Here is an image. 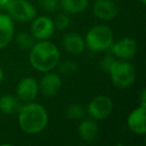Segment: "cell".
I'll use <instances>...</instances> for the list:
<instances>
[{"label": "cell", "mask_w": 146, "mask_h": 146, "mask_svg": "<svg viewBox=\"0 0 146 146\" xmlns=\"http://www.w3.org/2000/svg\"><path fill=\"white\" fill-rule=\"evenodd\" d=\"M55 32L54 22L48 16L35 17L32 20L30 33L36 40H48Z\"/></svg>", "instance_id": "52a82bcc"}, {"label": "cell", "mask_w": 146, "mask_h": 146, "mask_svg": "<svg viewBox=\"0 0 146 146\" xmlns=\"http://www.w3.org/2000/svg\"><path fill=\"white\" fill-rule=\"evenodd\" d=\"M14 34V20L8 14L0 13V49L8 46Z\"/></svg>", "instance_id": "7c38bea8"}, {"label": "cell", "mask_w": 146, "mask_h": 146, "mask_svg": "<svg viewBox=\"0 0 146 146\" xmlns=\"http://www.w3.org/2000/svg\"><path fill=\"white\" fill-rule=\"evenodd\" d=\"M60 70L64 74H71L73 71L76 70V64L71 61H67L60 65Z\"/></svg>", "instance_id": "7402d4cb"}, {"label": "cell", "mask_w": 146, "mask_h": 146, "mask_svg": "<svg viewBox=\"0 0 146 146\" xmlns=\"http://www.w3.org/2000/svg\"><path fill=\"white\" fill-rule=\"evenodd\" d=\"M140 100H141V102H140V106L146 107V91L145 90L142 91L141 95H140Z\"/></svg>", "instance_id": "d4e9b609"}, {"label": "cell", "mask_w": 146, "mask_h": 146, "mask_svg": "<svg viewBox=\"0 0 146 146\" xmlns=\"http://www.w3.org/2000/svg\"><path fill=\"white\" fill-rule=\"evenodd\" d=\"M85 45L92 52H103L110 49L114 42L112 30L106 25H95L86 33Z\"/></svg>", "instance_id": "3957f363"}, {"label": "cell", "mask_w": 146, "mask_h": 146, "mask_svg": "<svg viewBox=\"0 0 146 146\" xmlns=\"http://www.w3.org/2000/svg\"><path fill=\"white\" fill-rule=\"evenodd\" d=\"M78 134L83 141H94L99 134V126L96 120L91 117L81 120L78 125Z\"/></svg>", "instance_id": "9a60e30c"}, {"label": "cell", "mask_w": 146, "mask_h": 146, "mask_svg": "<svg viewBox=\"0 0 146 146\" xmlns=\"http://www.w3.org/2000/svg\"><path fill=\"white\" fill-rule=\"evenodd\" d=\"M39 92L38 82L33 77H24L16 86V96L20 101H34Z\"/></svg>", "instance_id": "9c48e42d"}, {"label": "cell", "mask_w": 146, "mask_h": 146, "mask_svg": "<svg viewBox=\"0 0 146 146\" xmlns=\"http://www.w3.org/2000/svg\"><path fill=\"white\" fill-rule=\"evenodd\" d=\"M62 80L61 77L54 72H45V74L40 79L39 85V91L45 96V97H53L55 96L61 88Z\"/></svg>", "instance_id": "30bf717a"}, {"label": "cell", "mask_w": 146, "mask_h": 146, "mask_svg": "<svg viewBox=\"0 0 146 146\" xmlns=\"http://www.w3.org/2000/svg\"><path fill=\"white\" fill-rule=\"evenodd\" d=\"M2 80H3V70H2V68L0 67V83L2 82Z\"/></svg>", "instance_id": "484cf974"}, {"label": "cell", "mask_w": 146, "mask_h": 146, "mask_svg": "<svg viewBox=\"0 0 146 146\" xmlns=\"http://www.w3.org/2000/svg\"><path fill=\"white\" fill-rule=\"evenodd\" d=\"M37 1L39 6L47 12H53L59 6V0H37Z\"/></svg>", "instance_id": "44dd1931"}, {"label": "cell", "mask_w": 146, "mask_h": 146, "mask_svg": "<svg viewBox=\"0 0 146 146\" xmlns=\"http://www.w3.org/2000/svg\"><path fill=\"white\" fill-rule=\"evenodd\" d=\"M59 5L67 14H78L87 9L89 0H60Z\"/></svg>", "instance_id": "e0dca14e"}, {"label": "cell", "mask_w": 146, "mask_h": 146, "mask_svg": "<svg viewBox=\"0 0 146 146\" xmlns=\"http://www.w3.org/2000/svg\"><path fill=\"white\" fill-rule=\"evenodd\" d=\"M118 9L112 0H96L93 4V13L101 20L110 21L117 15Z\"/></svg>", "instance_id": "4fadbf2b"}, {"label": "cell", "mask_w": 146, "mask_h": 146, "mask_svg": "<svg viewBox=\"0 0 146 146\" xmlns=\"http://www.w3.org/2000/svg\"><path fill=\"white\" fill-rule=\"evenodd\" d=\"M110 49L115 57L122 60H129L137 53L138 44L133 38L125 37L112 43Z\"/></svg>", "instance_id": "ba28073f"}, {"label": "cell", "mask_w": 146, "mask_h": 146, "mask_svg": "<svg viewBox=\"0 0 146 146\" xmlns=\"http://www.w3.org/2000/svg\"><path fill=\"white\" fill-rule=\"evenodd\" d=\"M62 46L67 52L73 55L81 54L86 48L84 38L80 34L74 32H69L63 36Z\"/></svg>", "instance_id": "5bb4252c"}, {"label": "cell", "mask_w": 146, "mask_h": 146, "mask_svg": "<svg viewBox=\"0 0 146 146\" xmlns=\"http://www.w3.org/2000/svg\"><path fill=\"white\" fill-rule=\"evenodd\" d=\"M15 41L21 49H30L34 44V38L28 32H19L15 37Z\"/></svg>", "instance_id": "ac0fdd59"}, {"label": "cell", "mask_w": 146, "mask_h": 146, "mask_svg": "<svg viewBox=\"0 0 146 146\" xmlns=\"http://www.w3.org/2000/svg\"><path fill=\"white\" fill-rule=\"evenodd\" d=\"M60 61V51L54 43L49 40H40L30 48L29 62L38 72H49Z\"/></svg>", "instance_id": "7a4b0ae2"}, {"label": "cell", "mask_w": 146, "mask_h": 146, "mask_svg": "<svg viewBox=\"0 0 146 146\" xmlns=\"http://www.w3.org/2000/svg\"><path fill=\"white\" fill-rule=\"evenodd\" d=\"M113 110V102L106 95H98L94 97L87 105V113L95 120H103L111 114Z\"/></svg>", "instance_id": "8992f818"}, {"label": "cell", "mask_w": 146, "mask_h": 146, "mask_svg": "<svg viewBox=\"0 0 146 146\" xmlns=\"http://www.w3.org/2000/svg\"><path fill=\"white\" fill-rule=\"evenodd\" d=\"M54 22L55 29H58V30H64L67 27L69 26V23H70V18H69L68 14L65 12L60 13L59 15H57L56 19Z\"/></svg>", "instance_id": "ffe728a7"}, {"label": "cell", "mask_w": 146, "mask_h": 146, "mask_svg": "<svg viewBox=\"0 0 146 146\" xmlns=\"http://www.w3.org/2000/svg\"><path fill=\"white\" fill-rule=\"evenodd\" d=\"M138 1H139V2H141L142 4H145V3H146V0H138Z\"/></svg>", "instance_id": "4316f807"}, {"label": "cell", "mask_w": 146, "mask_h": 146, "mask_svg": "<svg viewBox=\"0 0 146 146\" xmlns=\"http://www.w3.org/2000/svg\"><path fill=\"white\" fill-rule=\"evenodd\" d=\"M5 11L13 20L18 22L32 21L37 14L34 5L27 0H11Z\"/></svg>", "instance_id": "5b68a950"}, {"label": "cell", "mask_w": 146, "mask_h": 146, "mask_svg": "<svg viewBox=\"0 0 146 146\" xmlns=\"http://www.w3.org/2000/svg\"><path fill=\"white\" fill-rule=\"evenodd\" d=\"M114 57L113 56H110V55H108V56H105L103 58V60L101 61V68L103 71H105V72H108L110 69V67H111L112 63L114 62Z\"/></svg>", "instance_id": "603a6c76"}, {"label": "cell", "mask_w": 146, "mask_h": 146, "mask_svg": "<svg viewBox=\"0 0 146 146\" xmlns=\"http://www.w3.org/2000/svg\"><path fill=\"white\" fill-rule=\"evenodd\" d=\"M66 115L72 120H79L85 116V110L80 104H71L67 107Z\"/></svg>", "instance_id": "d6986e66"}, {"label": "cell", "mask_w": 146, "mask_h": 146, "mask_svg": "<svg viewBox=\"0 0 146 146\" xmlns=\"http://www.w3.org/2000/svg\"><path fill=\"white\" fill-rule=\"evenodd\" d=\"M48 113L41 104L34 101L26 102L18 110V124L23 132L27 134H38L48 124Z\"/></svg>", "instance_id": "6da1fadb"}, {"label": "cell", "mask_w": 146, "mask_h": 146, "mask_svg": "<svg viewBox=\"0 0 146 146\" xmlns=\"http://www.w3.org/2000/svg\"><path fill=\"white\" fill-rule=\"evenodd\" d=\"M127 126L131 132L137 135L146 133V107L138 106L129 113L127 117Z\"/></svg>", "instance_id": "8fae6325"}, {"label": "cell", "mask_w": 146, "mask_h": 146, "mask_svg": "<svg viewBox=\"0 0 146 146\" xmlns=\"http://www.w3.org/2000/svg\"><path fill=\"white\" fill-rule=\"evenodd\" d=\"M108 73L113 85L118 88H128L135 81V68L128 60H114Z\"/></svg>", "instance_id": "277c9868"}, {"label": "cell", "mask_w": 146, "mask_h": 146, "mask_svg": "<svg viewBox=\"0 0 146 146\" xmlns=\"http://www.w3.org/2000/svg\"><path fill=\"white\" fill-rule=\"evenodd\" d=\"M20 106V100L16 95L4 94L0 97V111L5 115H12L18 112Z\"/></svg>", "instance_id": "2e32d148"}, {"label": "cell", "mask_w": 146, "mask_h": 146, "mask_svg": "<svg viewBox=\"0 0 146 146\" xmlns=\"http://www.w3.org/2000/svg\"><path fill=\"white\" fill-rule=\"evenodd\" d=\"M11 0H0V10H6V8L8 7V5L10 4Z\"/></svg>", "instance_id": "cb8c5ba5"}]
</instances>
